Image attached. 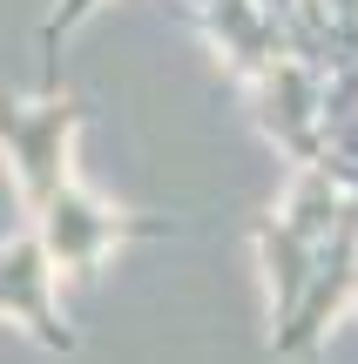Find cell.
<instances>
[{"label":"cell","instance_id":"obj_1","mask_svg":"<svg viewBox=\"0 0 358 364\" xmlns=\"http://www.w3.org/2000/svg\"><path fill=\"white\" fill-rule=\"evenodd\" d=\"M81 115L88 108L75 95H41V102L0 95V156L14 162L34 209H48V196L68 189V135L81 129Z\"/></svg>","mask_w":358,"mask_h":364},{"label":"cell","instance_id":"obj_2","mask_svg":"<svg viewBox=\"0 0 358 364\" xmlns=\"http://www.w3.org/2000/svg\"><path fill=\"white\" fill-rule=\"evenodd\" d=\"M251 88H257V122L278 135V149H291L305 169H318V162H325V129H318V115H325V75L284 54V61L270 68V75H257Z\"/></svg>","mask_w":358,"mask_h":364},{"label":"cell","instance_id":"obj_3","mask_svg":"<svg viewBox=\"0 0 358 364\" xmlns=\"http://www.w3.org/2000/svg\"><path fill=\"white\" fill-rule=\"evenodd\" d=\"M162 223H142V216H115V209L88 203V196L68 182V189L48 196V209H41V243H48V257L61 263H95L108 243H122V236H156Z\"/></svg>","mask_w":358,"mask_h":364},{"label":"cell","instance_id":"obj_4","mask_svg":"<svg viewBox=\"0 0 358 364\" xmlns=\"http://www.w3.org/2000/svg\"><path fill=\"white\" fill-rule=\"evenodd\" d=\"M189 14H196V27L216 41V54H223L243 81L270 75V68L284 61V34H278V21H270L257 0H189Z\"/></svg>","mask_w":358,"mask_h":364},{"label":"cell","instance_id":"obj_5","mask_svg":"<svg viewBox=\"0 0 358 364\" xmlns=\"http://www.w3.org/2000/svg\"><path fill=\"white\" fill-rule=\"evenodd\" d=\"M48 263L54 257L41 236H21L0 250V311H21L48 344H68V331L54 324V304H48Z\"/></svg>","mask_w":358,"mask_h":364},{"label":"cell","instance_id":"obj_6","mask_svg":"<svg viewBox=\"0 0 358 364\" xmlns=\"http://www.w3.org/2000/svg\"><path fill=\"white\" fill-rule=\"evenodd\" d=\"M257 250H264L270 297H278V331H284V324L298 317V304H305V290H311V270H318V243H305L291 223H264V230H257Z\"/></svg>","mask_w":358,"mask_h":364},{"label":"cell","instance_id":"obj_7","mask_svg":"<svg viewBox=\"0 0 358 364\" xmlns=\"http://www.w3.org/2000/svg\"><path fill=\"white\" fill-rule=\"evenodd\" d=\"M95 7H102V0H54V14H48V21H41V48L54 54V48H61V34H75V27L88 21Z\"/></svg>","mask_w":358,"mask_h":364},{"label":"cell","instance_id":"obj_8","mask_svg":"<svg viewBox=\"0 0 358 364\" xmlns=\"http://www.w3.org/2000/svg\"><path fill=\"white\" fill-rule=\"evenodd\" d=\"M257 7H264L270 21H278V34H284V21H291V7H298V0H257Z\"/></svg>","mask_w":358,"mask_h":364}]
</instances>
